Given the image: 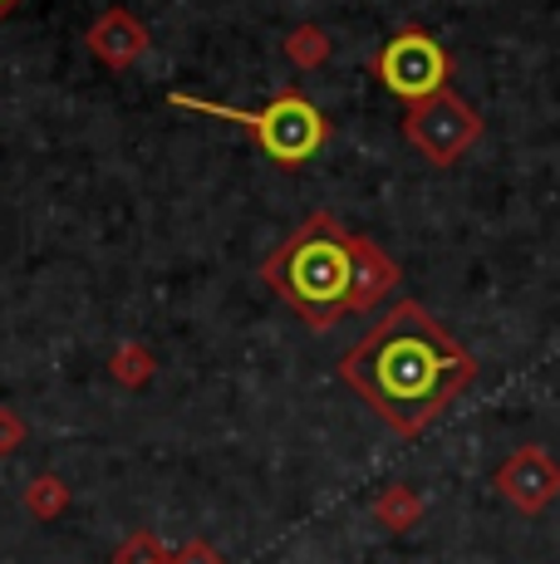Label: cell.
Segmentation results:
<instances>
[{
    "mask_svg": "<svg viewBox=\"0 0 560 564\" xmlns=\"http://www.w3.org/2000/svg\"><path fill=\"white\" fill-rule=\"evenodd\" d=\"M403 138L418 148L428 162L452 167L472 143L482 138V118L472 104H462L457 94H433V99H418L403 118Z\"/></svg>",
    "mask_w": 560,
    "mask_h": 564,
    "instance_id": "obj_4",
    "label": "cell"
},
{
    "mask_svg": "<svg viewBox=\"0 0 560 564\" xmlns=\"http://www.w3.org/2000/svg\"><path fill=\"white\" fill-rule=\"evenodd\" d=\"M286 54H290V64H300V69H315V64L330 59V40L320 35L315 25H305L286 40Z\"/></svg>",
    "mask_w": 560,
    "mask_h": 564,
    "instance_id": "obj_8",
    "label": "cell"
},
{
    "mask_svg": "<svg viewBox=\"0 0 560 564\" xmlns=\"http://www.w3.org/2000/svg\"><path fill=\"white\" fill-rule=\"evenodd\" d=\"M89 50L99 54L109 69H128V64L148 50V30L133 20V10L118 6V10H109V15H99L89 25Z\"/></svg>",
    "mask_w": 560,
    "mask_h": 564,
    "instance_id": "obj_7",
    "label": "cell"
},
{
    "mask_svg": "<svg viewBox=\"0 0 560 564\" xmlns=\"http://www.w3.org/2000/svg\"><path fill=\"white\" fill-rule=\"evenodd\" d=\"M25 506H30V511H40V516H55L64 506V491H60L55 476H40V486L25 496Z\"/></svg>",
    "mask_w": 560,
    "mask_h": 564,
    "instance_id": "obj_10",
    "label": "cell"
},
{
    "mask_svg": "<svg viewBox=\"0 0 560 564\" xmlns=\"http://www.w3.org/2000/svg\"><path fill=\"white\" fill-rule=\"evenodd\" d=\"M448 69H452L448 50L438 45L428 30H398L389 45L379 50V59H374V74L384 79V89H394L398 99H408V104L443 94Z\"/></svg>",
    "mask_w": 560,
    "mask_h": 564,
    "instance_id": "obj_5",
    "label": "cell"
},
{
    "mask_svg": "<svg viewBox=\"0 0 560 564\" xmlns=\"http://www.w3.org/2000/svg\"><path fill=\"white\" fill-rule=\"evenodd\" d=\"M177 108H192V113H212L226 118V123H241L246 133L256 138L266 158H276L280 167H300L330 143V118L320 113L305 94H276L266 108H226V104H207V99H192V94H172Z\"/></svg>",
    "mask_w": 560,
    "mask_h": 564,
    "instance_id": "obj_3",
    "label": "cell"
},
{
    "mask_svg": "<svg viewBox=\"0 0 560 564\" xmlns=\"http://www.w3.org/2000/svg\"><path fill=\"white\" fill-rule=\"evenodd\" d=\"M261 280L310 329H335L344 314H359L389 295L398 265L374 241L344 231L330 212H315L276 246Z\"/></svg>",
    "mask_w": 560,
    "mask_h": 564,
    "instance_id": "obj_2",
    "label": "cell"
},
{
    "mask_svg": "<svg viewBox=\"0 0 560 564\" xmlns=\"http://www.w3.org/2000/svg\"><path fill=\"white\" fill-rule=\"evenodd\" d=\"M340 378L398 437H418L477 378V359L418 300H403L354 344Z\"/></svg>",
    "mask_w": 560,
    "mask_h": 564,
    "instance_id": "obj_1",
    "label": "cell"
},
{
    "mask_svg": "<svg viewBox=\"0 0 560 564\" xmlns=\"http://www.w3.org/2000/svg\"><path fill=\"white\" fill-rule=\"evenodd\" d=\"M118 564H138V560H128V555H118Z\"/></svg>",
    "mask_w": 560,
    "mask_h": 564,
    "instance_id": "obj_15",
    "label": "cell"
},
{
    "mask_svg": "<svg viewBox=\"0 0 560 564\" xmlns=\"http://www.w3.org/2000/svg\"><path fill=\"white\" fill-rule=\"evenodd\" d=\"M143 373H153V359L143 364V349H123L118 354V378H128V383H138Z\"/></svg>",
    "mask_w": 560,
    "mask_h": 564,
    "instance_id": "obj_11",
    "label": "cell"
},
{
    "mask_svg": "<svg viewBox=\"0 0 560 564\" xmlns=\"http://www.w3.org/2000/svg\"><path fill=\"white\" fill-rule=\"evenodd\" d=\"M15 6H20V0H0V20H6L10 10H15Z\"/></svg>",
    "mask_w": 560,
    "mask_h": 564,
    "instance_id": "obj_14",
    "label": "cell"
},
{
    "mask_svg": "<svg viewBox=\"0 0 560 564\" xmlns=\"http://www.w3.org/2000/svg\"><path fill=\"white\" fill-rule=\"evenodd\" d=\"M497 491L516 506V511L541 516L560 496V466L551 462V452L531 442V447L511 452V457L497 466Z\"/></svg>",
    "mask_w": 560,
    "mask_h": 564,
    "instance_id": "obj_6",
    "label": "cell"
},
{
    "mask_svg": "<svg viewBox=\"0 0 560 564\" xmlns=\"http://www.w3.org/2000/svg\"><path fill=\"white\" fill-rule=\"evenodd\" d=\"M379 520H389L394 530L413 525V520H418V501H413V496H408V491H389V496H384V501H379Z\"/></svg>",
    "mask_w": 560,
    "mask_h": 564,
    "instance_id": "obj_9",
    "label": "cell"
},
{
    "mask_svg": "<svg viewBox=\"0 0 560 564\" xmlns=\"http://www.w3.org/2000/svg\"><path fill=\"white\" fill-rule=\"evenodd\" d=\"M15 442H20V427L6 417V412H0V452H10V447H15Z\"/></svg>",
    "mask_w": 560,
    "mask_h": 564,
    "instance_id": "obj_12",
    "label": "cell"
},
{
    "mask_svg": "<svg viewBox=\"0 0 560 564\" xmlns=\"http://www.w3.org/2000/svg\"><path fill=\"white\" fill-rule=\"evenodd\" d=\"M182 564H217V555H212L207 545H192L187 555H182Z\"/></svg>",
    "mask_w": 560,
    "mask_h": 564,
    "instance_id": "obj_13",
    "label": "cell"
}]
</instances>
